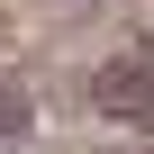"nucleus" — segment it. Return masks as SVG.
<instances>
[{
	"instance_id": "f03ea898",
	"label": "nucleus",
	"mask_w": 154,
	"mask_h": 154,
	"mask_svg": "<svg viewBox=\"0 0 154 154\" xmlns=\"http://www.w3.org/2000/svg\"><path fill=\"white\" fill-rule=\"evenodd\" d=\"M18 136H27V91L0 82V145H18Z\"/></svg>"
},
{
	"instance_id": "f257e3e1",
	"label": "nucleus",
	"mask_w": 154,
	"mask_h": 154,
	"mask_svg": "<svg viewBox=\"0 0 154 154\" xmlns=\"http://www.w3.org/2000/svg\"><path fill=\"white\" fill-rule=\"evenodd\" d=\"M91 109L136 127V136H154V54H109L91 72Z\"/></svg>"
}]
</instances>
